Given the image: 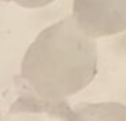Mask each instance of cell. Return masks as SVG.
I'll return each mask as SVG.
<instances>
[{"label":"cell","mask_w":126,"mask_h":121,"mask_svg":"<svg viewBox=\"0 0 126 121\" xmlns=\"http://www.w3.org/2000/svg\"><path fill=\"white\" fill-rule=\"evenodd\" d=\"M97 60L96 38L71 15L38 33L22 59L21 75L38 97L58 102L92 83Z\"/></svg>","instance_id":"1"},{"label":"cell","mask_w":126,"mask_h":121,"mask_svg":"<svg viewBox=\"0 0 126 121\" xmlns=\"http://www.w3.org/2000/svg\"><path fill=\"white\" fill-rule=\"evenodd\" d=\"M18 6L25 7V8H41V7L49 6L55 0H11Z\"/></svg>","instance_id":"4"},{"label":"cell","mask_w":126,"mask_h":121,"mask_svg":"<svg viewBox=\"0 0 126 121\" xmlns=\"http://www.w3.org/2000/svg\"><path fill=\"white\" fill-rule=\"evenodd\" d=\"M73 16L94 38L126 30V0H73Z\"/></svg>","instance_id":"2"},{"label":"cell","mask_w":126,"mask_h":121,"mask_svg":"<svg viewBox=\"0 0 126 121\" xmlns=\"http://www.w3.org/2000/svg\"><path fill=\"white\" fill-rule=\"evenodd\" d=\"M78 118H103V120H126V106L121 103H85L76 106V116Z\"/></svg>","instance_id":"3"}]
</instances>
